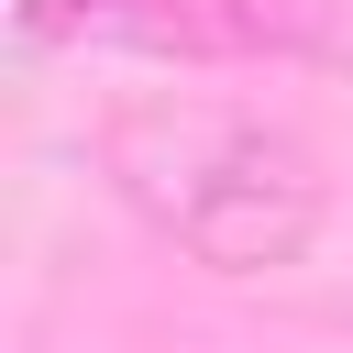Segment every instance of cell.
Wrapping results in <instances>:
<instances>
[{
  "mask_svg": "<svg viewBox=\"0 0 353 353\" xmlns=\"http://www.w3.org/2000/svg\"><path fill=\"white\" fill-rule=\"evenodd\" d=\"M121 199L210 276H276L320 243V154L254 110H143L110 132Z\"/></svg>",
  "mask_w": 353,
  "mask_h": 353,
  "instance_id": "6da1fadb",
  "label": "cell"
},
{
  "mask_svg": "<svg viewBox=\"0 0 353 353\" xmlns=\"http://www.w3.org/2000/svg\"><path fill=\"white\" fill-rule=\"evenodd\" d=\"M22 44H110V55H232L254 44L243 0H11Z\"/></svg>",
  "mask_w": 353,
  "mask_h": 353,
  "instance_id": "7a4b0ae2",
  "label": "cell"
}]
</instances>
